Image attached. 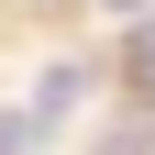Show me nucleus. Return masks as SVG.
<instances>
[{"instance_id": "2", "label": "nucleus", "mask_w": 155, "mask_h": 155, "mask_svg": "<svg viewBox=\"0 0 155 155\" xmlns=\"http://www.w3.org/2000/svg\"><path fill=\"white\" fill-rule=\"evenodd\" d=\"M133 67H144V89H155V11H133Z\"/></svg>"}, {"instance_id": "3", "label": "nucleus", "mask_w": 155, "mask_h": 155, "mask_svg": "<svg viewBox=\"0 0 155 155\" xmlns=\"http://www.w3.org/2000/svg\"><path fill=\"white\" fill-rule=\"evenodd\" d=\"M111 11H155V0H111Z\"/></svg>"}, {"instance_id": "1", "label": "nucleus", "mask_w": 155, "mask_h": 155, "mask_svg": "<svg viewBox=\"0 0 155 155\" xmlns=\"http://www.w3.org/2000/svg\"><path fill=\"white\" fill-rule=\"evenodd\" d=\"M78 100H89V78H78V67H45V89H33L22 111H33V122H67Z\"/></svg>"}]
</instances>
